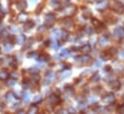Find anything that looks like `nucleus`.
<instances>
[{"label":"nucleus","mask_w":124,"mask_h":114,"mask_svg":"<svg viewBox=\"0 0 124 114\" xmlns=\"http://www.w3.org/2000/svg\"><path fill=\"white\" fill-rule=\"evenodd\" d=\"M61 102V99L57 96V95H51L49 97V103L52 105V106H56L58 104H60Z\"/></svg>","instance_id":"1a4fd4ad"},{"label":"nucleus","mask_w":124,"mask_h":114,"mask_svg":"<svg viewBox=\"0 0 124 114\" xmlns=\"http://www.w3.org/2000/svg\"><path fill=\"white\" fill-rule=\"evenodd\" d=\"M15 98H16V97H15V94H14L13 92H8L7 95H6V99H7L8 102H12V101H14Z\"/></svg>","instance_id":"aec40b11"},{"label":"nucleus","mask_w":124,"mask_h":114,"mask_svg":"<svg viewBox=\"0 0 124 114\" xmlns=\"http://www.w3.org/2000/svg\"><path fill=\"white\" fill-rule=\"evenodd\" d=\"M68 54H69V52H68L67 49H62V51H61V54H60V55H61L62 57H66Z\"/></svg>","instance_id":"473e14b6"},{"label":"nucleus","mask_w":124,"mask_h":114,"mask_svg":"<svg viewBox=\"0 0 124 114\" xmlns=\"http://www.w3.org/2000/svg\"><path fill=\"white\" fill-rule=\"evenodd\" d=\"M50 5L55 10H60L61 9V2L59 0H50Z\"/></svg>","instance_id":"f8f14e48"},{"label":"nucleus","mask_w":124,"mask_h":114,"mask_svg":"<svg viewBox=\"0 0 124 114\" xmlns=\"http://www.w3.org/2000/svg\"><path fill=\"white\" fill-rule=\"evenodd\" d=\"M80 50H81V52H83V53H89V52H91L92 47H91V45H89V44H85V45H83V46L80 48Z\"/></svg>","instance_id":"f3484780"},{"label":"nucleus","mask_w":124,"mask_h":114,"mask_svg":"<svg viewBox=\"0 0 124 114\" xmlns=\"http://www.w3.org/2000/svg\"><path fill=\"white\" fill-rule=\"evenodd\" d=\"M16 6H17V8H18L20 11H23V10H25V9L27 8V2H26L25 0H19V1L17 2Z\"/></svg>","instance_id":"9b49d317"},{"label":"nucleus","mask_w":124,"mask_h":114,"mask_svg":"<svg viewBox=\"0 0 124 114\" xmlns=\"http://www.w3.org/2000/svg\"><path fill=\"white\" fill-rule=\"evenodd\" d=\"M99 80H100V75H98V74H95L93 77V79H92V81H93V82H95V83H97Z\"/></svg>","instance_id":"f704fd0d"},{"label":"nucleus","mask_w":124,"mask_h":114,"mask_svg":"<svg viewBox=\"0 0 124 114\" xmlns=\"http://www.w3.org/2000/svg\"><path fill=\"white\" fill-rule=\"evenodd\" d=\"M29 72H31V74H36V73H39V69L36 67H32L29 69Z\"/></svg>","instance_id":"e433bc0d"},{"label":"nucleus","mask_w":124,"mask_h":114,"mask_svg":"<svg viewBox=\"0 0 124 114\" xmlns=\"http://www.w3.org/2000/svg\"><path fill=\"white\" fill-rule=\"evenodd\" d=\"M69 2H70V0H62L61 1V5H62V6H67V5H69Z\"/></svg>","instance_id":"58836bf2"},{"label":"nucleus","mask_w":124,"mask_h":114,"mask_svg":"<svg viewBox=\"0 0 124 114\" xmlns=\"http://www.w3.org/2000/svg\"><path fill=\"white\" fill-rule=\"evenodd\" d=\"M76 11H77V9H76V7L75 6H73V5H67V6H65V9L62 11L63 12V14L64 15H66V16H71V15H73L75 13H76Z\"/></svg>","instance_id":"f03ea898"},{"label":"nucleus","mask_w":124,"mask_h":114,"mask_svg":"<svg viewBox=\"0 0 124 114\" xmlns=\"http://www.w3.org/2000/svg\"><path fill=\"white\" fill-rule=\"evenodd\" d=\"M51 46H52V48H54V49H57L58 47H59V42H58V40L56 39V38H54V40H52V42H51Z\"/></svg>","instance_id":"bb28decb"},{"label":"nucleus","mask_w":124,"mask_h":114,"mask_svg":"<svg viewBox=\"0 0 124 114\" xmlns=\"http://www.w3.org/2000/svg\"><path fill=\"white\" fill-rule=\"evenodd\" d=\"M105 70H106V71H110V70H111V66H106Z\"/></svg>","instance_id":"8fccbe9b"},{"label":"nucleus","mask_w":124,"mask_h":114,"mask_svg":"<svg viewBox=\"0 0 124 114\" xmlns=\"http://www.w3.org/2000/svg\"><path fill=\"white\" fill-rule=\"evenodd\" d=\"M38 31H39V32H43V31H44V27H43V26L39 27V28L38 29Z\"/></svg>","instance_id":"de8ad7c7"},{"label":"nucleus","mask_w":124,"mask_h":114,"mask_svg":"<svg viewBox=\"0 0 124 114\" xmlns=\"http://www.w3.org/2000/svg\"><path fill=\"white\" fill-rule=\"evenodd\" d=\"M38 59L40 60V61H45V60H48V56L46 55H39Z\"/></svg>","instance_id":"cd10ccee"},{"label":"nucleus","mask_w":124,"mask_h":114,"mask_svg":"<svg viewBox=\"0 0 124 114\" xmlns=\"http://www.w3.org/2000/svg\"><path fill=\"white\" fill-rule=\"evenodd\" d=\"M27 57H36V58H38L39 55H38L37 52H31V53H29V54L27 55Z\"/></svg>","instance_id":"72a5a7b5"},{"label":"nucleus","mask_w":124,"mask_h":114,"mask_svg":"<svg viewBox=\"0 0 124 114\" xmlns=\"http://www.w3.org/2000/svg\"><path fill=\"white\" fill-rule=\"evenodd\" d=\"M55 20H56V16H55L54 14H46V16H45V26L46 27H51L54 24Z\"/></svg>","instance_id":"20e7f679"},{"label":"nucleus","mask_w":124,"mask_h":114,"mask_svg":"<svg viewBox=\"0 0 124 114\" xmlns=\"http://www.w3.org/2000/svg\"><path fill=\"white\" fill-rule=\"evenodd\" d=\"M85 34V31H83V30H80V31H78V33H77V36H79V37H81V36H83V35Z\"/></svg>","instance_id":"a19ab883"},{"label":"nucleus","mask_w":124,"mask_h":114,"mask_svg":"<svg viewBox=\"0 0 124 114\" xmlns=\"http://www.w3.org/2000/svg\"><path fill=\"white\" fill-rule=\"evenodd\" d=\"M108 4H107V2H102L101 3V5L99 4V6H98V8L99 9H104V8H106V6H107Z\"/></svg>","instance_id":"ea45409f"},{"label":"nucleus","mask_w":124,"mask_h":114,"mask_svg":"<svg viewBox=\"0 0 124 114\" xmlns=\"http://www.w3.org/2000/svg\"><path fill=\"white\" fill-rule=\"evenodd\" d=\"M22 99H23V102H24L25 104H28V103L30 102V100H31L29 92H27V91L24 92V93H23V96H22Z\"/></svg>","instance_id":"6ab92c4d"},{"label":"nucleus","mask_w":124,"mask_h":114,"mask_svg":"<svg viewBox=\"0 0 124 114\" xmlns=\"http://www.w3.org/2000/svg\"><path fill=\"white\" fill-rule=\"evenodd\" d=\"M109 86H110V87H111L113 90H118V89L120 88L121 85H120V83H119L118 81H112V82L109 84Z\"/></svg>","instance_id":"9d476101"},{"label":"nucleus","mask_w":124,"mask_h":114,"mask_svg":"<svg viewBox=\"0 0 124 114\" xmlns=\"http://www.w3.org/2000/svg\"><path fill=\"white\" fill-rule=\"evenodd\" d=\"M68 33L66 32V30H62L60 32V38H61V40H62V42L63 41H65L67 38H68Z\"/></svg>","instance_id":"ddd939ff"},{"label":"nucleus","mask_w":124,"mask_h":114,"mask_svg":"<svg viewBox=\"0 0 124 114\" xmlns=\"http://www.w3.org/2000/svg\"><path fill=\"white\" fill-rule=\"evenodd\" d=\"M55 79H56V76H55V74H54L52 71L47 72V74H46V76H45V82H44V85L52 83L53 81H55Z\"/></svg>","instance_id":"0eeeda50"},{"label":"nucleus","mask_w":124,"mask_h":114,"mask_svg":"<svg viewBox=\"0 0 124 114\" xmlns=\"http://www.w3.org/2000/svg\"><path fill=\"white\" fill-rule=\"evenodd\" d=\"M9 78V73L6 70H1L0 71V80L1 81H6Z\"/></svg>","instance_id":"2eb2a0df"},{"label":"nucleus","mask_w":124,"mask_h":114,"mask_svg":"<svg viewBox=\"0 0 124 114\" xmlns=\"http://www.w3.org/2000/svg\"><path fill=\"white\" fill-rule=\"evenodd\" d=\"M92 24H93L94 27H96V28H97V27H99V26H100V21H99V20H97L96 18H93V19H92Z\"/></svg>","instance_id":"a878e982"},{"label":"nucleus","mask_w":124,"mask_h":114,"mask_svg":"<svg viewBox=\"0 0 124 114\" xmlns=\"http://www.w3.org/2000/svg\"><path fill=\"white\" fill-rule=\"evenodd\" d=\"M8 62H9V64L14 65V64L16 63V58L14 57H8Z\"/></svg>","instance_id":"2f4dec72"},{"label":"nucleus","mask_w":124,"mask_h":114,"mask_svg":"<svg viewBox=\"0 0 124 114\" xmlns=\"http://www.w3.org/2000/svg\"><path fill=\"white\" fill-rule=\"evenodd\" d=\"M86 31H87V33H89V34H92V28H90V27H88V28L86 29Z\"/></svg>","instance_id":"49530a36"},{"label":"nucleus","mask_w":124,"mask_h":114,"mask_svg":"<svg viewBox=\"0 0 124 114\" xmlns=\"http://www.w3.org/2000/svg\"><path fill=\"white\" fill-rule=\"evenodd\" d=\"M37 112H38V107H37L36 106H32L31 107L29 108V110H28V113H30V114L37 113Z\"/></svg>","instance_id":"b1692460"},{"label":"nucleus","mask_w":124,"mask_h":114,"mask_svg":"<svg viewBox=\"0 0 124 114\" xmlns=\"http://www.w3.org/2000/svg\"><path fill=\"white\" fill-rule=\"evenodd\" d=\"M18 113H24V111H23V110H19Z\"/></svg>","instance_id":"3c124183"},{"label":"nucleus","mask_w":124,"mask_h":114,"mask_svg":"<svg viewBox=\"0 0 124 114\" xmlns=\"http://www.w3.org/2000/svg\"><path fill=\"white\" fill-rule=\"evenodd\" d=\"M83 10H84V16H85V17H91V15H92L91 11L88 10L87 8H84Z\"/></svg>","instance_id":"393cba45"},{"label":"nucleus","mask_w":124,"mask_h":114,"mask_svg":"<svg viewBox=\"0 0 124 114\" xmlns=\"http://www.w3.org/2000/svg\"><path fill=\"white\" fill-rule=\"evenodd\" d=\"M10 28H11V30H12L13 32H16V31H17V29H16V27H15V26H11Z\"/></svg>","instance_id":"a18cd8bd"},{"label":"nucleus","mask_w":124,"mask_h":114,"mask_svg":"<svg viewBox=\"0 0 124 114\" xmlns=\"http://www.w3.org/2000/svg\"><path fill=\"white\" fill-rule=\"evenodd\" d=\"M115 101H116V98L113 93H108L103 97V102L107 105H113Z\"/></svg>","instance_id":"39448f33"},{"label":"nucleus","mask_w":124,"mask_h":114,"mask_svg":"<svg viewBox=\"0 0 124 114\" xmlns=\"http://www.w3.org/2000/svg\"><path fill=\"white\" fill-rule=\"evenodd\" d=\"M27 19H28V14H25V13H21V14H19L18 16H17V20H18L19 22L26 21Z\"/></svg>","instance_id":"4468645a"},{"label":"nucleus","mask_w":124,"mask_h":114,"mask_svg":"<svg viewBox=\"0 0 124 114\" xmlns=\"http://www.w3.org/2000/svg\"><path fill=\"white\" fill-rule=\"evenodd\" d=\"M39 102H41V97H40V96H36V97L34 98V100H33V104H34V105H37V104H39Z\"/></svg>","instance_id":"c756f323"},{"label":"nucleus","mask_w":124,"mask_h":114,"mask_svg":"<svg viewBox=\"0 0 124 114\" xmlns=\"http://www.w3.org/2000/svg\"><path fill=\"white\" fill-rule=\"evenodd\" d=\"M87 1H92V0H87Z\"/></svg>","instance_id":"864d4df0"},{"label":"nucleus","mask_w":124,"mask_h":114,"mask_svg":"<svg viewBox=\"0 0 124 114\" xmlns=\"http://www.w3.org/2000/svg\"><path fill=\"white\" fill-rule=\"evenodd\" d=\"M12 48H13V44L7 43V44H5V46H4V51H5V52L10 51V50H12Z\"/></svg>","instance_id":"c85d7f7f"},{"label":"nucleus","mask_w":124,"mask_h":114,"mask_svg":"<svg viewBox=\"0 0 124 114\" xmlns=\"http://www.w3.org/2000/svg\"><path fill=\"white\" fill-rule=\"evenodd\" d=\"M2 18H3V16L1 15V16H0V22H1V20H2Z\"/></svg>","instance_id":"603ef678"},{"label":"nucleus","mask_w":124,"mask_h":114,"mask_svg":"<svg viewBox=\"0 0 124 114\" xmlns=\"http://www.w3.org/2000/svg\"><path fill=\"white\" fill-rule=\"evenodd\" d=\"M75 60H76V63H78L80 65H84V64L90 63L92 60V57L89 55H83V56H78L75 58Z\"/></svg>","instance_id":"f257e3e1"},{"label":"nucleus","mask_w":124,"mask_h":114,"mask_svg":"<svg viewBox=\"0 0 124 114\" xmlns=\"http://www.w3.org/2000/svg\"><path fill=\"white\" fill-rule=\"evenodd\" d=\"M116 111L118 112V113H123L124 112V106H119V107H117V108H116Z\"/></svg>","instance_id":"c9c22d12"},{"label":"nucleus","mask_w":124,"mask_h":114,"mask_svg":"<svg viewBox=\"0 0 124 114\" xmlns=\"http://www.w3.org/2000/svg\"><path fill=\"white\" fill-rule=\"evenodd\" d=\"M6 38H8V32L6 30H2L0 32V39L1 40H4Z\"/></svg>","instance_id":"412c9836"},{"label":"nucleus","mask_w":124,"mask_h":114,"mask_svg":"<svg viewBox=\"0 0 124 114\" xmlns=\"http://www.w3.org/2000/svg\"><path fill=\"white\" fill-rule=\"evenodd\" d=\"M123 100H124V95H123Z\"/></svg>","instance_id":"5fc2aeb1"},{"label":"nucleus","mask_w":124,"mask_h":114,"mask_svg":"<svg viewBox=\"0 0 124 114\" xmlns=\"http://www.w3.org/2000/svg\"><path fill=\"white\" fill-rule=\"evenodd\" d=\"M108 53H109V55L110 56H114V55H116V48H110L109 49V51H108Z\"/></svg>","instance_id":"7c9ffc66"},{"label":"nucleus","mask_w":124,"mask_h":114,"mask_svg":"<svg viewBox=\"0 0 124 114\" xmlns=\"http://www.w3.org/2000/svg\"><path fill=\"white\" fill-rule=\"evenodd\" d=\"M34 26H35V22H34L33 20H27V21L25 22V24H24V29H25V30H30V29H32Z\"/></svg>","instance_id":"dca6fc26"},{"label":"nucleus","mask_w":124,"mask_h":114,"mask_svg":"<svg viewBox=\"0 0 124 114\" xmlns=\"http://www.w3.org/2000/svg\"><path fill=\"white\" fill-rule=\"evenodd\" d=\"M84 108H86V106H85L84 104H81V105L79 106V109H81V110H82V109H84Z\"/></svg>","instance_id":"37998d69"},{"label":"nucleus","mask_w":124,"mask_h":114,"mask_svg":"<svg viewBox=\"0 0 124 114\" xmlns=\"http://www.w3.org/2000/svg\"><path fill=\"white\" fill-rule=\"evenodd\" d=\"M107 43H108V37H107L106 36H100V38H99V44H100L101 46H105Z\"/></svg>","instance_id":"a211bd4d"},{"label":"nucleus","mask_w":124,"mask_h":114,"mask_svg":"<svg viewBox=\"0 0 124 114\" xmlns=\"http://www.w3.org/2000/svg\"><path fill=\"white\" fill-rule=\"evenodd\" d=\"M114 36L116 38H124V28L123 27H117L114 31Z\"/></svg>","instance_id":"423d86ee"},{"label":"nucleus","mask_w":124,"mask_h":114,"mask_svg":"<svg viewBox=\"0 0 124 114\" xmlns=\"http://www.w3.org/2000/svg\"><path fill=\"white\" fill-rule=\"evenodd\" d=\"M59 112H60V113H66V112H67V110H65V109H62V110H60V111H59Z\"/></svg>","instance_id":"09e8293b"},{"label":"nucleus","mask_w":124,"mask_h":114,"mask_svg":"<svg viewBox=\"0 0 124 114\" xmlns=\"http://www.w3.org/2000/svg\"><path fill=\"white\" fill-rule=\"evenodd\" d=\"M62 74V78L63 79V78H66V77H68V76L70 75V72H69L68 70H66V71H63Z\"/></svg>","instance_id":"4c0bfd02"},{"label":"nucleus","mask_w":124,"mask_h":114,"mask_svg":"<svg viewBox=\"0 0 124 114\" xmlns=\"http://www.w3.org/2000/svg\"><path fill=\"white\" fill-rule=\"evenodd\" d=\"M16 41L18 44H22V43L25 41V36H24L23 35H20V36H18L16 38Z\"/></svg>","instance_id":"4be33fe9"},{"label":"nucleus","mask_w":124,"mask_h":114,"mask_svg":"<svg viewBox=\"0 0 124 114\" xmlns=\"http://www.w3.org/2000/svg\"><path fill=\"white\" fill-rule=\"evenodd\" d=\"M64 90H65V93L67 94V95H69V96H72L73 95V88L71 87V86H65V88H64Z\"/></svg>","instance_id":"5701e85b"},{"label":"nucleus","mask_w":124,"mask_h":114,"mask_svg":"<svg viewBox=\"0 0 124 114\" xmlns=\"http://www.w3.org/2000/svg\"><path fill=\"white\" fill-rule=\"evenodd\" d=\"M15 84H16V81L15 80H11V81H9V84L8 85L9 86H14Z\"/></svg>","instance_id":"79ce46f5"},{"label":"nucleus","mask_w":124,"mask_h":114,"mask_svg":"<svg viewBox=\"0 0 124 114\" xmlns=\"http://www.w3.org/2000/svg\"><path fill=\"white\" fill-rule=\"evenodd\" d=\"M62 26H63V28L65 29V30H69V29H72L74 27V24H73V22H72L71 19L64 18L62 20Z\"/></svg>","instance_id":"6e6552de"},{"label":"nucleus","mask_w":124,"mask_h":114,"mask_svg":"<svg viewBox=\"0 0 124 114\" xmlns=\"http://www.w3.org/2000/svg\"><path fill=\"white\" fill-rule=\"evenodd\" d=\"M113 9L117 14H122L124 12V4L120 1H115L113 5Z\"/></svg>","instance_id":"7ed1b4c3"},{"label":"nucleus","mask_w":124,"mask_h":114,"mask_svg":"<svg viewBox=\"0 0 124 114\" xmlns=\"http://www.w3.org/2000/svg\"><path fill=\"white\" fill-rule=\"evenodd\" d=\"M0 11L2 12V14H5V13H6V10L3 8V6H2V5H0Z\"/></svg>","instance_id":"c03bdc74"}]
</instances>
